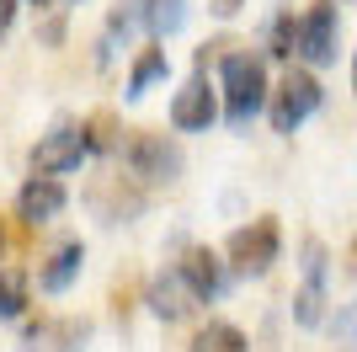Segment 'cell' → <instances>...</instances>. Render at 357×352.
Segmentation results:
<instances>
[{
  "label": "cell",
  "instance_id": "obj_1",
  "mask_svg": "<svg viewBox=\"0 0 357 352\" xmlns=\"http://www.w3.org/2000/svg\"><path fill=\"white\" fill-rule=\"evenodd\" d=\"M219 70H224V112H229L235 129H245L267 102V64L256 54H245V48H224Z\"/></svg>",
  "mask_w": 357,
  "mask_h": 352
},
{
  "label": "cell",
  "instance_id": "obj_2",
  "mask_svg": "<svg viewBox=\"0 0 357 352\" xmlns=\"http://www.w3.org/2000/svg\"><path fill=\"white\" fill-rule=\"evenodd\" d=\"M278 251H283V230H278V219H251L240 224L235 235H229V246H224V256H229V267L235 272H245V278H261L272 262H278Z\"/></svg>",
  "mask_w": 357,
  "mask_h": 352
},
{
  "label": "cell",
  "instance_id": "obj_3",
  "mask_svg": "<svg viewBox=\"0 0 357 352\" xmlns=\"http://www.w3.org/2000/svg\"><path fill=\"white\" fill-rule=\"evenodd\" d=\"M123 166H128V176H139V182H176L181 171V149L165 139V133H149L139 129L128 145H123Z\"/></svg>",
  "mask_w": 357,
  "mask_h": 352
},
{
  "label": "cell",
  "instance_id": "obj_4",
  "mask_svg": "<svg viewBox=\"0 0 357 352\" xmlns=\"http://www.w3.org/2000/svg\"><path fill=\"white\" fill-rule=\"evenodd\" d=\"M314 107H320V80H314L310 70H288L283 86L272 91V129H278V133H294Z\"/></svg>",
  "mask_w": 357,
  "mask_h": 352
},
{
  "label": "cell",
  "instance_id": "obj_5",
  "mask_svg": "<svg viewBox=\"0 0 357 352\" xmlns=\"http://www.w3.org/2000/svg\"><path fill=\"white\" fill-rule=\"evenodd\" d=\"M336 32H342V16H336V0H314L310 16L298 22V54L310 59L314 70L336 59Z\"/></svg>",
  "mask_w": 357,
  "mask_h": 352
},
{
  "label": "cell",
  "instance_id": "obj_6",
  "mask_svg": "<svg viewBox=\"0 0 357 352\" xmlns=\"http://www.w3.org/2000/svg\"><path fill=\"white\" fill-rule=\"evenodd\" d=\"M86 149H91V139H86V129H54V133H43L38 139V149H32V171H43V176H64V171H75V166L86 161Z\"/></svg>",
  "mask_w": 357,
  "mask_h": 352
},
{
  "label": "cell",
  "instance_id": "obj_7",
  "mask_svg": "<svg viewBox=\"0 0 357 352\" xmlns=\"http://www.w3.org/2000/svg\"><path fill=\"white\" fill-rule=\"evenodd\" d=\"M294 321L298 325L326 321V246L320 240H304V288L294 293Z\"/></svg>",
  "mask_w": 357,
  "mask_h": 352
},
{
  "label": "cell",
  "instance_id": "obj_8",
  "mask_svg": "<svg viewBox=\"0 0 357 352\" xmlns=\"http://www.w3.org/2000/svg\"><path fill=\"white\" fill-rule=\"evenodd\" d=\"M219 117V102H213V86L203 80V75H192L187 86L171 96V123H176L181 133H203Z\"/></svg>",
  "mask_w": 357,
  "mask_h": 352
},
{
  "label": "cell",
  "instance_id": "obj_9",
  "mask_svg": "<svg viewBox=\"0 0 357 352\" xmlns=\"http://www.w3.org/2000/svg\"><path fill=\"white\" fill-rule=\"evenodd\" d=\"M64 187H59V176H43L38 171V182H27L22 187V198H16V214H22V224H48V219H59L64 214Z\"/></svg>",
  "mask_w": 357,
  "mask_h": 352
},
{
  "label": "cell",
  "instance_id": "obj_10",
  "mask_svg": "<svg viewBox=\"0 0 357 352\" xmlns=\"http://www.w3.org/2000/svg\"><path fill=\"white\" fill-rule=\"evenodd\" d=\"M86 337H91L86 321H38V325H27V342H22V347L27 352H75Z\"/></svg>",
  "mask_w": 357,
  "mask_h": 352
},
{
  "label": "cell",
  "instance_id": "obj_11",
  "mask_svg": "<svg viewBox=\"0 0 357 352\" xmlns=\"http://www.w3.org/2000/svg\"><path fill=\"white\" fill-rule=\"evenodd\" d=\"M80 262H86V246H80V240L54 246V251H48V262L38 267V288H43V293H64L75 278H80Z\"/></svg>",
  "mask_w": 357,
  "mask_h": 352
},
{
  "label": "cell",
  "instance_id": "obj_12",
  "mask_svg": "<svg viewBox=\"0 0 357 352\" xmlns=\"http://www.w3.org/2000/svg\"><path fill=\"white\" fill-rule=\"evenodd\" d=\"M176 272L187 278V288L197 293V305H203V299H213V293L224 288V267H219V256H213L208 246H192L187 256H181Z\"/></svg>",
  "mask_w": 357,
  "mask_h": 352
},
{
  "label": "cell",
  "instance_id": "obj_13",
  "mask_svg": "<svg viewBox=\"0 0 357 352\" xmlns=\"http://www.w3.org/2000/svg\"><path fill=\"white\" fill-rule=\"evenodd\" d=\"M192 305H197V293L187 288V278H181V272H171V278H155V283H149V309H155L160 321H181Z\"/></svg>",
  "mask_w": 357,
  "mask_h": 352
},
{
  "label": "cell",
  "instance_id": "obj_14",
  "mask_svg": "<svg viewBox=\"0 0 357 352\" xmlns=\"http://www.w3.org/2000/svg\"><path fill=\"white\" fill-rule=\"evenodd\" d=\"M22 309H27V272L0 267V321H16Z\"/></svg>",
  "mask_w": 357,
  "mask_h": 352
},
{
  "label": "cell",
  "instance_id": "obj_15",
  "mask_svg": "<svg viewBox=\"0 0 357 352\" xmlns=\"http://www.w3.org/2000/svg\"><path fill=\"white\" fill-rule=\"evenodd\" d=\"M192 352H245V337H240L229 321H208L192 337Z\"/></svg>",
  "mask_w": 357,
  "mask_h": 352
},
{
  "label": "cell",
  "instance_id": "obj_16",
  "mask_svg": "<svg viewBox=\"0 0 357 352\" xmlns=\"http://www.w3.org/2000/svg\"><path fill=\"white\" fill-rule=\"evenodd\" d=\"M165 70H171V64H165V48H144V54L134 59V70H128V96H144Z\"/></svg>",
  "mask_w": 357,
  "mask_h": 352
},
{
  "label": "cell",
  "instance_id": "obj_17",
  "mask_svg": "<svg viewBox=\"0 0 357 352\" xmlns=\"http://www.w3.org/2000/svg\"><path fill=\"white\" fill-rule=\"evenodd\" d=\"M144 16L160 38H171V32H181V22H187V0H149Z\"/></svg>",
  "mask_w": 357,
  "mask_h": 352
},
{
  "label": "cell",
  "instance_id": "obj_18",
  "mask_svg": "<svg viewBox=\"0 0 357 352\" xmlns=\"http://www.w3.org/2000/svg\"><path fill=\"white\" fill-rule=\"evenodd\" d=\"M86 139H91V149H118V123H112V112H96L86 123Z\"/></svg>",
  "mask_w": 357,
  "mask_h": 352
},
{
  "label": "cell",
  "instance_id": "obj_19",
  "mask_svg": "<svg viewBox=\"0 0 357 352\" xmlns=\"http://www.w3.org/2000/svg\"><path fill=\"white\" fill-rule=\"evenodd\" d=\"M272 54H298V22L288 11L272 22Z\"/></svg>",
  "mask_w": 357,
  "mask_h": 352
},
{
  "label": "cell",
  "instance_id": "obj_20",
  "mask_svg": "<svg viewBox=\"0 0 357 352\" xmlns=\"http://www.w3.org/2000/svg\"><path fill=\"white\" fill-rule=\"evenodd\" d=\"M11 22H16V0H0V32H11Z\"/></svg>",
  "mask_w": 357,
  "mask_h": 352
},
{
  "label": "cell",
  "instance_id": "obj_21",
  "mask_svg": "<svg viewBox=\"0 0 357 352\" xmlns=\"http://www.w3.org/2000/svg\"><path fill=\"white\" fill-rule=\"evenodd\" d=\"M240 6H245V0H213L208 11H213V16H235V11H240Z\"/></svg>",
  "mask_w": 357,
  "mask_h": 352
},
{
  "label": "cell",
  "instance_id": "obj_22",
  "mask_svg": "<svg viewBox=\"0 0 357 352\" xmlns=\"http://www.w3.org/2000/svg\"><path fill=\"white\" fill-rule=\"evenodd\" d=\"M352 91H357V59H352Z\"/></svg>",
  "mask_w": 357,
  "mask_h": 352
},
{
  "label": "cell",
  "instance_id": "obj_23",
  "mask_svg": "<svg viewBox=\"0 0 357 352\" xmlns=\"http://www.w3.org/2000/svg\"><path fill=\"white\" fill-rule=\"evenodd\" d=\"M0 251H6V230H0Z\"/></svg>",
  "mask_w": 357,
  "mask_h": 352
},
{
  "label": "cell",
  "instance_id": "obj_24",
  "mask_svg": "<svg viewBox=\"0 0 357 352\" xmlns=\"http://www.w3.org/2000/svg\"><path fill=\"white\" fill-rule=\"evenodd\" d=\"M38 6H43V0H38Z\"/></svg>",
  "mask_w": 357,
  "mask_h": 352
}]
</instances>
